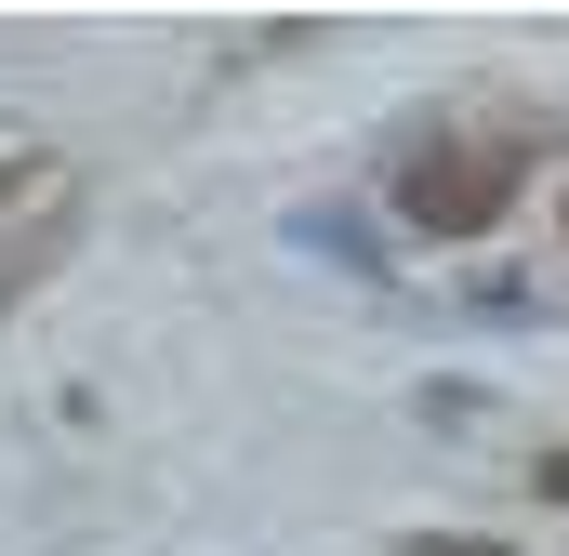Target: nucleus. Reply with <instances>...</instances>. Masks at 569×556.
<instances>
[{
	"label": "nucleus",
	"mask_w": 569,
	"mask_h": 556,
	"mask_svg": "<svg viewBox=\"0 0 569 556\" xmlns=\"http://www.w3.org/2000/svg\"><path fill=\"white\" fill-rule=\"evenodd\" d=\"M517 186H530V146L517 133H437V146H411V172H398V212H411L425 239H490V226L517 212Z\"/></svg>",
	"instance_id": "obj_1"
},
{
	"label": "nucleus",
	"mask_w": 569,
	"mask_h": 556,
	"mask_svg": "<svg viewBox=\"0 0 569 556\" xmlns=\"http://www.w3.org/2000/svg\"><path fill=\"white\" fill-rule=\"evenodd\" d=\"M53 186H67V172H53L40 146H13V159H0V212H13V199H53Z\"/></svg>",
	"instance_id": "obj_2"
},
{
	"label": "nucleus",
	"mask_w": 569,
	"mask_h": 556,
	"mask_svg": "<svg viewBox=\"0 0 569 556\" xmlns=\"http://www.w3.org/2000/svg\"><path fill=\"white\" fill-rule=\"evenodd\" d=\"M53 266V226H40V239H27V252H0V305H13V291H27V278Z\"/></svg>",
	"instance_id": "obj_3"
},
{
	"label": "nucleus",
	"mask_w": 569,
	"mask_h": 556,
	"mask_svg": "<svg viewBox=\"0 0 569 556\" xmlns=\"http://www.w3.org/2000/svg\"><path fill=\"white\" fill-rule=\"evenodd\" d=\"M398 556H503V544H477V530H411Z\"/></svg>",
	"instance_id": "obj_4"
},
{
	"label": "nucleus",
	"mask_w": 569,
	"mask_h": 556,
	"mask_svg": "<svg viewBox=\"0 0 569 556\" xmlns=\"http://www.w3.org/2000/svg\"><path fill=\"white\" fill-rule=\"evenodd\" d=\"M543 490H557V504H569V450H557V464H543Z\"/></svg>",
	"instance_id": "obj_5"
},
{
	"label": "nucleus",
	"mask_w": 569,
	"mask_h": 556,
	"mask_svg": "<svg viewBox=\"0 0 569 556\" xmlns=\"http://www.w3.org/2000/svg\"><path fill=\"white\" fill-rule=\"evenodd\" d=\"M557 226H569V199H557Z\"/></svg>",
	"instance_id": "obj_6"
}]
</instances>
